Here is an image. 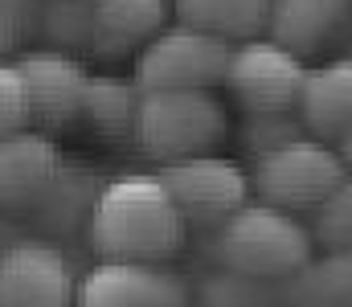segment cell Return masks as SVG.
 I'll return each instance as SVG.
<instances>
[{
  "instance_id": "7a4b0ae2",
  "label": "cell",
  "mask_w": 352,
  "mask_h": 307,
  "mask_svg": "<svg viewBox=\"0 0 352 307\" xmlns=\"http://www.w3.org/2000/svg\"><path fill=\"white\" fill-rule=\"evenodd\" d=\"M209 254L226 271L266 283H287L295 271L311 262L316 238L311 225L299 221V213L254 197L209 234Z\"/></svg>"
},
{
  "instance_id": "7c38bea8",
  "label": "cell",
  "mask_w": 352,
  "mask_h": 307,
  "mask_svg": "<svg viewBox=\"0 0 352 307\" xmlns=\"http://www.w3.org/2000/svg\"><path fill=\"white\" fill-rule=\"evenodd\" d=\"M173 0H90V54L102 62L135 58L164 25Z\"/></svg>"
},
{
  "instance_id": "603a6c76",
  "label": "cell",
  "mask_w": 352,
  "mask_h": 307,
  "mask_svg": "<svg viewBox=\"0 0 352 307\" xmlns=\"http://www.w3.org/2000/svg\"><path fill=\"white\" fill-rule=\"evenodd\" d=\"M336 152H340V160H344V168L352 172V127H349V135H344V139L336 144Z\"/></svg>"
},
{
  "instance_id": "9c48e42d",
  "label": "cell",
  "mask_w": 352,
  "mask_h": 307,
  "mask_svg": "<svg viewBox=\"0 0 352 307\" xmlns=\"http://www.w3.org/2000/svg\"><path fill=\"white\" fill-rule=\"evenodd\" d=\"M188 283L164 262H127L98 258L78 279L74 307H188Z\"/></svg>"
},
{
  "instance_id": "2e32d148",
  "label": "cell",
  "mask_w": 352,
  "mask_h": 307,
  "mask_svg": "<svg viewBox=\"0 0 352 307\" xmlns=\"http://www.w3.org/2000/svg\"><path fill=\"white\" fill-rule=\"evenodd\" d=\"M287 307H352V250H324L283 287Z\"/></svg>"
},
{
  "instance_id": "3957f363",
  "label": "cell",
  "mask_w": 352,
  "mask_h": 307,
  "mask_svg": "<svg viewBox=\"0 0 352 307\" xmlns=\"http://www.w3.org/2000/svg\"><path fill=\"white\" fill-rule=\"evenodd\" d=\"M226 131L230 111L217 99V91H140L131 144L156 164L213 152Z\"/></svg>"
},
{
  "instance_id": "9a60e30c",
  "label": "cell",
  "mask_w": 352,
  "mask_h": 307,
  "mask_svg": "<svg viewBox=\"0 0 352 307\" xmlns=\"http://www.w3.org/2000/svg\"><path fill=\"white\" fill-rule=\"evenodd\" d=\"M135 111H140V87L135 78L119 74H90L87 95H82V127L102 144H123L135 131Z\"/></svg>"
},
{
  "instance_id": "30bf717a",
  "label": "cell",
  "mask_w": 352,
  "mask_h": 307,
  "mask_svg": "<svg viewBox=\"0 0 352 307\" xmlns=\"http://www.w3.org/2000/svg\"><path fill=\"white\" fill-rule=\"evenodd\" d=\"M16 70L25 78L29 95V123L45 135H62L78 127L82 119V95H87V70L66 49H33L16 58Z\"/></svg>"
},
{
  "instance_id": "44dd1931",
  "label": "cell",
  "mask_w": 352,
  "mask_h": 307,
  "mask_svg": "<svg viewBox=\"0 0 352 307\" xmlns=\"http://www.w3.org/2000/svg\"><path fill=\"white\" fill-rule=\"evenodd\" d=\"M33 127L29 123V95H25V78L16 70V62L0 58V135Z\"/></svg>"
},
{
  "instance_id": "4fadbf2b",
  "label": "cell",
  "mask_w": 352,
  "mask_h": 307,
  "mask_svg": "<svg viewBox=\"0 0 352 307\" xmlns=\"http://www.w3.org/2000/svg\"><path fill=\"white\" fill-rule=\"evenodd\" d=\"M352 25V0H270L266 37L299 58L332 49Z\"/></svg>"
},
{
  "instance_id": "52a82bcc",
  "label": "cell",
  "mask_w": 352,
  "mask_h": 307,
  "mask_svg": "<svg viewBox=\"0 0 352 307\" xmlns=\"http://www.w3.org/2000/svg\"><path fill=\"white\" fill-rule=\"evenodd\" d=\"M303 74H307V66L299 54H291L274 37L258 33V37L230 45L221 87L246 115H287L299 102Z\"/></svg>"
},
{
  "instance_id": "8992f818",
  "label": "cell",
  "mask_w": 352,
  "mask_h": 307,
  "mask_svg": "<svg viewBox=\"0 0 352 307\" xmlns=\"http://www.w3.org/2000/svg\"><path fill=\"white\" fill-rule=\"evenodd\" d=\"M156 177L164 181L176 213L184 217V229L213 234L230 213L250 201V172L217 152H197L173 164H160Z\"/></svg>"
},
{
  "instance_id": "6da1fadb",
  "label": "cell",
  "mask_w": 352,
  "mask_h": 307,
  "mask_svg": "<svg viewBox=\"0 0 352 307\" xmlns=\"http://www.w3.org/2000/svg\"><path fill=\"white\" fill-rule=\"evenodd\" d=\"M87 234L98 258L168 262L188 229L156 172H119L94 193Z\"/></svg>"
},
{
  "instance_id": "e0dca14e",
  "label": "cell",
  "mask_w": 352,
  "mask_h": 307,
  "mask_svg": "<svg viewBox=\"0 0 352 307\" xmlns=\"http://www.w3.org/2000/svg\"><path fill=\"white\" fill-rule=\"evenodd\" d=\"M176 21L217 33L226 41H246L266 33V12L270 0H173Z\"/></svg>"
},
{
  "instance_id": "d6986e66",
  "label": "cell",
  "mask_w": 352,
  "mask_h": 307,
  "mask_svg": "<svg viewBox=\"0 0 352 307\" xmlns=\"http://www.w3.org/2000/svg\"><path fill=\"white\" fill-rule=\"evenodd\" d=\"M311 238L320 250H352V172L311 209Z\"/></svg>"
},
{
  "instance_id": "277c9868",
  "label": "cell",
  "mask_w": 352,
  "mask_h": 307,
  "mask_svg": "<svg viewBox=\"0 0 352 307\" xmlns=\"http://www.w3.org/2000/svg\"><path fill=\"white\" fill-rule=\"evenodd\" d=\"M344 177H349V168H344L336 144L299 131L254 160L250 193L258 201H270L291 213H311Z\"/></svg>"
},
{
  "instance_id": "ffe728a7",
  "label": "cell",
  "mask_w": 352,
  "mask_h": 307,
  "mask_svg": "<svg viewBox=\"0 0 352 307\" xmlns=\"http://www.w3.org/2000/svg\"><path fill=\"white\" fill-rule=\"evenodd\" d=\"M41 29L50 33L54 49H87L90 45V0H50Z\"/></svg>"
},
{
  "instance_id": "ba28073f",
  "label": "cell",
  "mask_w": 352,
  "mask_h": 307,
  "mask_svg": "<svg viewBox=\"0 0 352 307\" xmlns=\"http://www.w3.org/2000/svg\"><path fill=\"white\" fill-rule=\"evenodd\" d=\"M78 279L70 258L45 238L0 246V307H74Z\"/></svg>"
},
{
  "instance_id": "5bb4252c",
  "label": "cell",
  "mask_w": 352,
  "mask_h": 307,
  "mask_svg": "<svg viewBox=\"0 0 352 307\" xmlns=\"http://www.w3.org/2000/svg\"><path fill=\"white\" fill-rule=\"evenodd\" d=\"M295 111L307 135L340 144L352 127V58H332L311 66L303 74Z\"/></svg>"
},
{
  "instance_id": "8fae6325",
  "label": "cell",
  "mask_w": 352,
  "mask_h": 307,
  "mask_svg": "<svg viewBox=\"0 0 352 307\" xmlns=\"http://www.w3.org/2000/svg\"><path fill=\"white\" fill-rule=\"evenodd\" d=\"M66 160L54 135L21 127L0 135V209H33L62 177Z\"/></svg>"
},
{
  "instance_id": "7402d4cb",
  "label": "cell",
  "mask_w": 352,
  "mask_h": 307,
  "mask_svg": "<svg viewBox=\"0 0 352 307\" xmlns=\"http://www.w3.org/2000/svg\"><path fill=\"white\" fill-rule=\"evenodd\" d=\"M21 21H25V0H0V58L12 54L21 37Z\"/></svg>"
},
{
  "instance_id": "ac0fdd59",
  "label": "cell",
  "mask_w": 352,
  "mask_h": 307,
  "mask_svg": "<svg viewBox=\"0 0 352 307\" xmlns=\"http://www.w3.org/2000/svg\"><path fill=\"white\" fill-rule=\"evenodd\" d=\"M197 299H201V307H287L283 291H274V283L226 271V266H217L213 275L201 279Z\"/></svg>"
},
{
  "instance_id": "5b68a950",
  "label": "cell",
  "mask_w": 352,
  "mask_h": 307,
  "mask_svg": "<svg viewBox=\"0 0 352 307\" xmlns=\"http://www.w3.org/2000/svg\"><path fill=\"white\" fill-rule=\"evenodd\" d=\"M230 45L217 33L192 29L184 21L164 25L140 54H135V87L140 91H213L221 87Z\"/></svg>"
}]
</instances>
